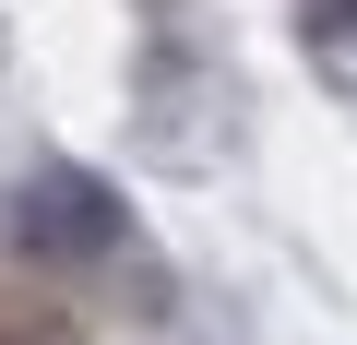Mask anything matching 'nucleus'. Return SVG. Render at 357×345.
Masks as SVG:
<instances>
[{
    "label": "nucleus",
    "instance_id": "f03ea898",
    "mask_svg": "<svg viewBox=\"0 0 357 345\" xmlns=\"http://www.w3.org/2000/svg\"><path fill=\"white\" fill-rule=\"evenodd\" d=\"M310 48L321 60H357V0H310Z\"/></svg>",
    "mask_w": 357,
    "mask_h": 345
},
{
    "label": "nucleus",
    "instance_id": "f257e3e1",
    "mask_svg": "<svg viewBox=\"0 0 357 345\" xmlns=\"http://www.w3.org/2000/svg\"><path fill=\"white\" fill-rule=\"evenodd\" d=\"M13 238H24V250H48V262H84V250H107V238H119V203L84 179V167H36V179L13 191Z\"/></svg>",
    "mask_w": 357,
    "mask_h": 345
}]
</instances>
